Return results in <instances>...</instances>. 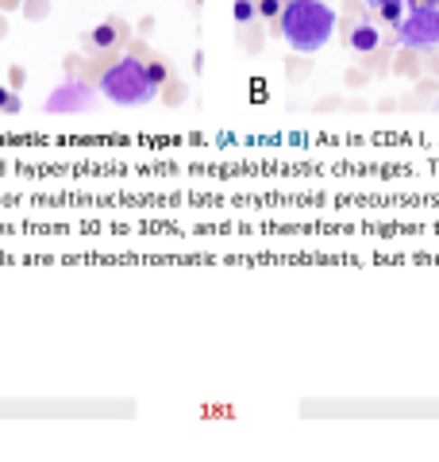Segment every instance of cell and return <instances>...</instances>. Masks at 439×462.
<instances>
[{"label":"cell","instance_id":"8","mask_svg":"<svg viewBox=\"0 0 439 462\" xmlns=\"http://www.w3.org/2000/svg\"><path fill=\"white\" fill-rule=\"evenodd\" d=\"M378 12H382V20L397 27V20L405 16V0H389V5H378Z\"/></svg>","mask_w":439,"mask_h":462},{"label":"cell","instance_id":"3","mask_svg":"<svg viewBox=\"0 0 439 462\" xmlns=\"http://www.w3.org/2000/svg\"><path fill=\"white\" fill-rule=\"evenodd\" d=\"M397 42L405 51H439V5H413L397 20Z\"/></svg>","mask_w":439,"mask_h":462},{"label":"cell","instance_id":"1","mask_svg":"<svg viewBox=\"0 0 439 462\" xmlns=\"http://www.w3.org/2000/svg\"><path fill=\"white\" fill-rule=\"evenodd\" d=\"M335 8L324 0H285L282 16H277V35L289 42L297 54H320L335 35Z\"/></svg>","mask_w":439,"mask_h":462},{"label":"cell","instance_id":"9","mask_svg":"<svg viewBox=\"0 0 439 462\" xmlns=\"http://www.w3.org/2000/svg\"><path fill=\"white\" fill-rule=\"evenodd\" d=\"M23 105H20V97L16 93H12V89H5V85H0V112H5V116H16Z\"/></svg>","mask_w":439,"mask_h":462},{"label":"cell","instance_id":"6","mask_svg":"<svg viewBox=\"0 0 439 462\" xmlns=\"http://www.w3.org/2000/svg\"><path fill=\"white\" fill-rule=\"evenodd\" d=\"M116 39H120V32H116V23H100V27H97V32L89 35V42H93V47H97V51H105V47H112V42H116Z\"/></svg>","mask_w":439,"mask_h":462},{"label":"cell","instance_id":"7","mask_svg":"<svg viewBox=\"0 0 439 462\" xmlns=\"http://www.w3.org/2000/svg\"><path fill=\"white\" fill-rule=\"evenodd\" d=\"M231 12H236V23L247 27V23L258 16V0H236V5H231Z\"/></svg>","mask_w":439,"mask_h":462},{"label":"cell","instance_id":"2","mask_svg":"<svg viewBox=\"0 0 439 462\" xmlns=\"http://www.w3.org/2000/svg\"><path fill=\"white\" fill-rule=\"evenodd\" d=\"M97 89L105 93L112 105H124V108H139V105H151L154 100V85L146 78V66L139 58H120V62H112L105 74H100Z\"/></svg>","mask_w":439,"mask_h":462},{"label":"cell","instance_id":"13","mask_svg":"<svg viewBox=\"0 0 439 462\" xmlns=\"http://www.w3.org/2000/svg\"><path fill=\"white\" fill-rule=\"evenodd\" d=\"M366 5H370V8H378V5H389V0H366Z\"/></svg>","mask_w":439,"mask_h":462},{"label":"cell","instance_id":"12","mask_svg":"<svg viewBox=\"0 0 439 462\" xmlns=\"http://www.w3.org/2000/svg\"><path fill=\"white\" fill-rule=\"evenodd\" d=\"M408 5H439V0H408Z\"/></svg>","mask_w":439,"mask_h":462},{"label":"cell","instance_id":"11","mask_svg":"<svg viewBox=\"0 0 439 462\" xmlns=\"http://www.w3.org/2000/svg\"><path fill=\"white\" fill-rule=\"evenodd\" d=\"M146 78H151L154 89H158V85H166V66L163 62H146Z\"/></svg>","mask_w":439,"mask_h":462},{"label":"cell","instance_id":"10","mask_svg":"<svg viewBox=\"0 0 439 462\" xmlns=\"http://www.w3.org/2000/svg\"><path fill=\"white\" fill-rule=\"evenodd\" d=\"M258 16L277 20V16H282V0H258Z\"/></svg>","mask_w":439,"mask_h":462},{"label":"cell","instance_id":"4","mask_svg":"<svg viewBox=\"0 0 439 462\" xmlns=\"http://www.w3.org/2000/svg\"><path fill=\"white\" fill-rule=\"evenodd\" d=\"M93 105V89L85 81H66L58 85L54 97L47 100V112H85Z\"/></svg>","mask_w":439,"mask_h":462},{"label":"cell","instance_id":"5","mask_svg":"<svg viewBox=\"0 0 439 462\" xmlns=\"http://www.w3.org/2000/svg\"><path fill=\"white\" fill-rule=\"evenodd\" d=\"M347 47L350 51H355L359 58H370L378 47H382V32H378V27L374 23H355V27H350V35H347Z\"/></svg>","mask_w":439,"mask_h":462}]
</instances>
